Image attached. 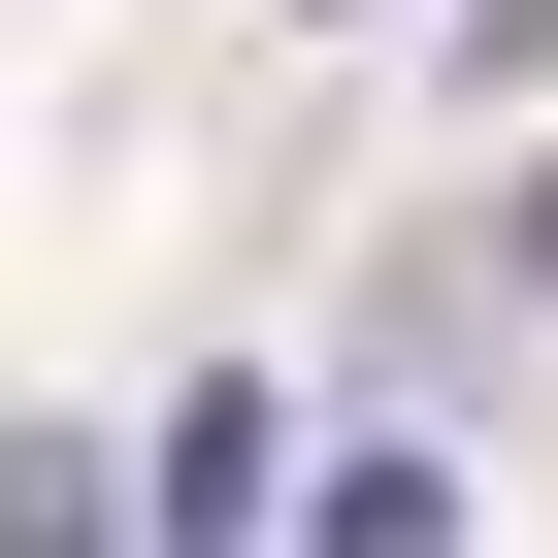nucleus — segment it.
Masks as SVG:
<instances>
[{
	"instance_id": "obj_1",
	"label": "nucleus",
	"mask_w": 558,
	"mask_h": 558,
	"mask_svg": "<svg viewBox=\"0 0 558 558\" xmlns=\"http://www.w3.org/2000/svg\"><path fill=\"white\" fill-rule=\"evenodd\" d=\"M132 493H165V525H197V558H230V525H263V493H296V427H263V395H197V427H165V460H132Z\"/></svg>"
},
{
	"instance_id": "obj_2",
	"label": "nucleus",
	"mask_w": 558,
	"mask_h": 558,
	"mask_svg": "<svg viewBox=\"0 0 558 558\" xmlns=\"http://www.w3.org/2000/svg\"><path fill=\"white\" fill-rule=\"evenodd\" d=\"M99 525H132V460H66V427L0 460V558H99Z\"/></svg>"
},
{
	"instance_id": "obj_3",
	"label": "nucleus",
	"mask_w": 558,
	"mask_h": 558,
	"mask_svg": "<svg viewBox=\"0 0 558 558\" xmlns=\"http://www.w3.org/2000/svg\"><path fill=\"white\" fill-rule=\"evenodd\" d=\"M493 230H525V296H558V165H525V197H493Z\"/></svg>"
}]
</instances>
